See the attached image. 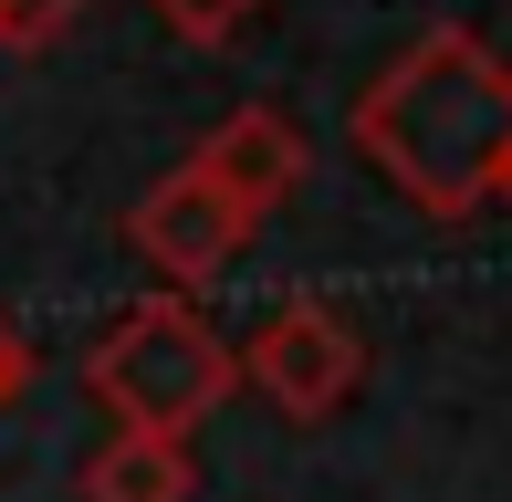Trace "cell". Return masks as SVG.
Listing matches in <instances>:
<instances>
[{
	"label": "cell",
	"instance_id": "6da1fadb",
	"mask_svg": "<svg viewBox=\"0 0 512 502\" xmlns=\"http://www.w3.org/2000/svg\"><path fill=\"white\" fill-rule=\"evenodd\" d=\"M345 136L356 157L429 220H471L502 178V147H512V63L492 53L481 32L439 21L418 32L356 105H345Z\"/></svg>",
	"mask_w": 512,
	"mask_h": 502
},
{
	"label": "cell",
	"instance_id": "7a4b0ae2",
	"mask_svg": "<svg viewBox=\"0 0 512 502\" xmlns=\"http://www.w3.org/2000/svg\"><path fill=\"white\" fill-rule=\"evenodd\" d=\"M84 387H95V408H115L126 429H178V440H189L209 408L241 387V346H230L178 283H157L147 304H126L95 346H84Z\"/></svg>",
	"mask_w": 512,
	"mask_h": 502
},
{
	"label": "cell",
	"instance_id": "3957f363",
	"mask_svg": "<svg viewBox=\"0 0 512 502\" xmlns=\"http://www.w3.org/2000/svg\"><path fill=\"white\" fill-rule=\"evenodd\" d=\"M241 377L262 387L293 429H314V419H335L366 387V335H356V314H335L324 293H293V304H272L262 325H251Z\"/></svg>",
	"mask_w": 512,
	"mask_h": 502
},
{
	"label": "cell",
	"instance_id": "277c9868",
	"mask_svg": "<svg viewBox=\"0 0 512 502\" xmlns=\"http://www.w3.org/2000/svg\"><path fill=\"white\" fill-rule=\"evenodd\" d=\"M251 231H262V220H251V210H241V199H230L209 168H189V157H178V168H168V178H157V189L126 210L136 262H147L157 283H178V293L220 283V272L251 251Z\"/></svg>",
	"mask_w": 512,
	"mask_h": 502
},
{
	"label": "cell",
	"instance_id": "5b68a950",
	"mask_svg": "<svg viewBox=\"0 0 512 502\" xmlns=\"http://www.w3.org/2000/svg\"><path fill=\"white\" fill-rule=\"evenodd\" d=\"M189 168H209V178H220V189L241 199L251 220H272L293 189H304L314 147H304V126H293V116H272V105H230V116L189 147Z\"/></svg>",
	"mask_w": 512,
	"mask_h": 502
},
{
	"label": "cell",
	"instance_id": "8992f818",
	"mask_svg": "<svg viewBox=\"0 0 512 502\" xmlns=\"http://www.w3.org/2000/svg\"><path fill=\"white\" fill-rule=\"evenodd\" d=\"M84 502H189L199 492V461H189V440L178 429H126L115 419V440L84 461Z\"/></svg>",
	"mask_w": 512,
	"mask_h": 502
},
{
	"label": "cell",
	"instance_id": "52a82bcc",
	"mask_svg": "<svg viewBox=\"0 0 512 502\" xmlns=\"http://www.w3.org/2000/svg\"><path fill=\"white\" fill-rule=\"evenodd\" d=\"M84 21V0H0V53H53Z\"/></svg>",
	"mask_w": 512,
	"mask_h": 502
},
{
	"label": "cell",
	"instance_id": "ba28073f",
	"mask_svg": "<svg viewBox=\"0 0 512 502\" xmlns=\"http://www.w3.org/2000/svg\"><path fill=\"white\" fill-rule=\"evenodd\" d=\"M147 11L168 21L178 42H230V32L251 21V11H262V0H147Z\"/></svg>",
	"mask_w": 512,
	"mask_h": 502
},
{
	"label": "cell",
	"instance_id": "9c48e42d",
	"mask_svg": "<svg viewBox=\"0 0 512 502\" xmlns=\"http://www.w3.org/2000/svg\"><path fill=\"white\" fill-rule=\"evenodd\" d=\"M21 387H32V346H21V335H11V325H0V408H11V398H21Z\"/></svg>",
	"mask_w": 512,
	"mask_h": 502
},
{
	"label": "cell",
	"instance_id": "30bf717a",
	"mask_svg": "<svg viewBox=\"0 0 512 502\" xmlns=\"http://www.w3.org/2000/svg\"><path fill=\"white\" fill-rule=\"evenodd\" d=\"M492 199H512V147H502V178H492Z\"/></svg>",
	"mask_w": 512,
	"mask_h": 502
}]
</instances>
